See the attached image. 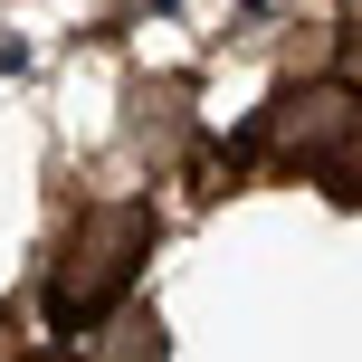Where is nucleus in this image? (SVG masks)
I'll list each match as a JSON object with an SVG mask.
<instances>
[{"mask_svg": "<svg viewBox=\"0 0 362 362\" xmlns=\"http://www.w3.org/2000/svg\"><path fill=\"white\" fill-rule=\"evenodd\" d=\"M153 238H163L153 200H86V210L57 229L48 286H38V315H48V334H105L115 315H124L134 276H144Z\"/></svg>", "mask_w": 362, "mask_h": 362, "instance_id": "obj_1", "label": "nucleus"}, {"mask_svg": "<svg viewBox=\"0 0 362 362\" xmlns=\"http://www.w3.org/2000/svg\"><path fill=\"white\" fill-rule=\"evenodd\" d=\"M353 124H362V86L353 76H286V86L257 105L248 144L267 153V163H286V172H315Z\"/></svg>", "mask_w": 362, "mask_h": 362, "instance_id": "obj_2", "label": "nucleus"}, {"mask_svg": "<svg viewBox=\"0 0 362 362\" xmlns=\"http://www.w3.org/2000/svg\"><path fill=\"white\" fill-rule=\"evenodd\" d=\"M181 134H191V86L181 76H134L124 86V153L134 163H163Z\"/></svg>", "mask_w": 362, "mask_h": 362, "instance_id": "obj_3", "label": "nucleus"}, {"mask_svg": "<svg viewBox=\"0 0 362 362\" xmlns=\"http://www.w3.org/2000/svg\"><path fill=\"white\" fill-rule=\"evenodd\" d=\"M105 334H115V344L95 353V362H163V353H172V334H163V315H153V305H124Z\"/></svg>", "mask_w": 362, "mask_h": 362, "instance_id": "obj_4", "label": "nucleus"}, {"mask_svg": "<svg viewBox=\"0 0 362 362\" xmlns=\"http://www.w3.org/2000/svg\"><path fill=\"white\" fill-rule=\"evenodd\" d=\"M315 181H325V200H344V210H353V200H362V124H353L344 144L325 153V163H315Z\"/></svg>", "mask_w": 362, "mask_h": 362, "instance_id": "obj_5", "label": "nucleus"}, {"mask_svg": "<svg viewBox=\"0 0 362 362\" xmlns=\"http://www.w3.org/2000/svg\"><path fill=\"white\" fill-rule=\"evenodd\" d=\"M344 38H353V48H362V0H353V10H344Z\"/></svg>", "mask_w": 362, "mask_h": 362, "instance_id": "obj_6", "label": "nucleus"}, {"mask_svg": "<svg viewBox=\"0 0 362 362\" xmlns=\"http://www.w3.org/2000/svg\"><path fill=\"white\" fill-rule=\"evenodd\" d=\"M19 362H76V353H19Z\"/></svg>", "mask_w": 362, "mask_h": 362, "instance_id": "obj_7", "label": "nucleus"}]
</instances>
